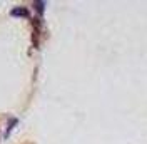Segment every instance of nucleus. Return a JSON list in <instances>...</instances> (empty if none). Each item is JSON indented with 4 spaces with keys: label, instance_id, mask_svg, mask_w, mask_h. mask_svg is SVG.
I'll return each mask as SVG.
<instances>
[{
    "label": "nucleus",
    "instance_id": "nucleus-1",
    "mask_svg": "<svg viewBox=\"0 0 147 144\" xmlns=\"http://www.w3.org/2000/svg\"><path fill=\"white\" fill-rule=\"evenodd\" d=\"M13 17H27V10L24 9V7H20V9H13L10 12Z\"/></svg>",
    "mask_w": 147,
    "mask_h": 144
}]
</instances>
